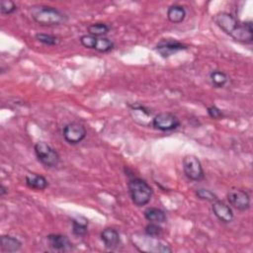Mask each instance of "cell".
<instances>
[{"label":"cell","instance_id":"1","mask_svg":"<svg viewBox=\"0 0 253 253\" xmlns=\"http://www.w3.org/2000/svg\"><path fill=\"white\" fill-rule=\"evenodd\" d=\"M214 23L226 35L233 40L244 43H251L253 41L252 22H239L233 15L227 12H219L213 16Z\"/></svg>","mask_w":253,"mask_h":253},{"label":"cell","instance_id":"2","mask_svg":"<svg viewBox=\"0 0 253 253\" xmlns=\"http://www.w3.org/2000/svg\"><path fill=\"white\" fill-rule=\"evenodd\" d=\"M32 19L41 26H58L67 22L68 17L60 10L44 5L31 7Z\"/></svg>","mask_w":253,"mask_h":253},{"label":"cell","instance_id":"3","mask_svg":"<svg viewBox=\"0 0 253 253\" xmlns=\"http://www.w3.org/2000/svg\"><path fill=\"white\" fill-rule=\"evenodd\" d=\"M128 191L132 203L137 207L147 205L153 195L150 185L141 178H131L128 181Z\"/></svg>","mask_w":253,"mask_h":253},{"label":"cell","instance_id":"4","mask_svg":"<svg viewBox=\"0 0 253 253\" xmlns=\"http://www.w3.org/2000/svg\"><path fill=\"white\" fill-rule=\"evenodd\" d=\"M35 153L38 160L45 167L52 168L56 167L59 163V155L54 148L44 141H38L35 146Z\"/></svg>","mask_w":253,"mask_h":253},{"label":"cell","instance_id":"5","mask_svg":"<svg viewBox=\"0 0 253 253\" xmlns=\"http://www.w3.org/2000/svg\"><path fill=\"white\" fill-rule=\"evenodd\" d=\"M183 170L185 176L191 181H201L205 178V172L200 159L193 154L183 158Z\"/></svg>","mask_w":253,"mask_h":253},{"label":"cell","instance_id":"6","mask_svg":"<svg viewBox=\"0 0 253 253\" xmlns=\"http://www.w3.org/2000/svg\"><path fill=\"white\" fill-rule=\"evenodd\" d=\"M80 42L84 47L95 49L99 52H109L115 46L113 41L107 38H98L91 35L82 36L80 38Z\"/></svg>","mask_w":253,"mask_h":253},{"label":"cell","instance_id":"7","mask_svg":"<svg viewBox=\"0 0 253 253\" xmlns=\"http://www.w3.org/2000/svg\"><path fill=\"white\" fill-rule=\"evenodd\" d=\"M180 126L179 119L171 113L168 112H162L157 114L152 119V126L155 129L161 130V131H169L176 129Z\"/></svg>","mask_w":253,"mask_h":253},{"label":"cell","instance_id":"8","mask_svg":"<svg viewBox=\"0 0 253 253\" xmlns=\"http://www.w3.org/2000/svg\"><path fill=\"white\" fill-rule=\"evenodd\" d=\"M62 134L64 139L70 144H78L83 141L87 135L86 128L78 123H69L64 126Z\"/></svg>","mask_w":253,"mask_h":253},{"label":"cell","instance_id":"9","mask_svg":"<svg viewBox=\"0 0 253 253\" xmlns=\"http://www.w3.org/2000/svg\"><path fill=\"white\" fill-rule=\"evenodd\" d=\"M226 198L229 204L236 210L247 211L250 208V196L246 191L239 189L229 190Z\"/></svg>","mask_w":253,"mask_h":253},{"label":"cell","instance_id":"10","mask_svg":"<svg viewBox=\"0 0 253 253\" xmlns=\"http://www.w3.org/2000/svg\"><path fill=\"white\" fill-rule=\"evenodd\" d=\"M188 48V45L176 41V40H161L155 46L156 51L164 58L173 55L174 53L185 50Z\"/></svg>","mask_w":253,"mask_h":253},{"label":"cell","instance_id":"11","mask_svg":"<svg viewBox=\"0 0 253 253\" xmlns=\"http://www.w3.org/2000/svg\"><path fill=\"white\" fill-rule=\"evenodd\" d=\"M49 247L55 251H70L73 249V244L66 235L51 233L46 236Z\"/></svg>","mask_w":253,"mask_h":253},{"label":"cell","instance_id":"12","mask_svg":"<svg viewBox=\"0 0 253 253\" xmlns=\"http://www.w3.org/2000/svg\"><path fill=\"white\" fill-rule=\"evenodd\" d=\"M211 210L213 214L222 222L229 223L234 218V213L231 210V208L226 205L224 202L219 201L218 199L214 202H212Z\"/></svg>","mask_w":253,"mask_h":253},{"label":"cell","instance_id":"13","mask_svg":"<svg viewBox=\"0 0 253 253\" xmlns=\"http://www.w3.org/2000/svg\"><path fill=\"white\" fill-rule=\"evenodd\" d=\"M101 239L105 244V247L114 250L119 247L121 243V237L117 229L113 227H106L101 232Z\"/></svg>","mask_w":253,"mask_h":253},{"label":"cell","instance_id":"14","mask_svg":"<svg viewBox=\"0 0 253 253\" xmlns=\"http://www.w3.org/2000/svg\"><path fill=\"white\" fill-rule=\"evenodd\" d=\"M26 184L29 188L34 189V190H39L42 191L48 186L47 180L42 176L35 173H29L25 177Z\"/></svg>","mask_w":253,"mask_h":253},{"label":"cell","instance_id":"15","mask_svg":"<svg viewBox=\"0 0 253 253\" xmlns=\"http://www.w3.org/2000/svg\"><path fill=\"white\" fill-rule=\"evenodd\" d=\"M1 249L5 252H16L22 248V242L11 235H2L0 237Z\"/></svg>","mask_w":253,"mask_h":253},{"label":"cell","instance_id":"16","mask_svg":"<svg viewBox=\"0 0 253 253\" xmlns=\"http://www.w3.org/2000/svg\"><path fill=\"white\" fill-rule=\"evenodd\" d=\"M167 18L171 23H174V24L182 23L186 18V10L181 5H178V4L171 5L167 9Z\"/></svg>","mask_w":253,"mask_h":253},{"label":"cell","instance_id":"17","mask_svg":"<svg viewBox=\"0 0 253 253\" xmlns=\"http://www.w3.org/2000/svg\"><path fill=\"white\" fill-rule=\"evenodd\" d=\"M144 217L148 221L155 223H163L166 221L165 211L158 208H147L144 211Z\"/></svg>","mask_w":253,"mask_h":253},{"label":"cell","instance_id":"18","mask_svg":"<svg viewBox=\"0 0 253 253\" xmlns=\"http://www.w3.org/2000/svg\"><path fill=\"white\" fill-rule=\"evenodd\" d=\"M87 30H88L89 35L100 38L102 36L107 35L110 32L111 27L105 23H94V24L89 25Z\"/></svg>","mask_w":253,"mask_h":253},{"label":"cell","instance_id":"19","mask_svg":"<svg viewBox=\"0 0 253 253\" xmlns=\"http://www.w3.org/2000/svg\"><path fill=\"white\" fill-rule=\"evenodd\" d=\"M210 78H211V84L215 88H222V87H224L225 84L228 81L227 75L223 71H220V70H213L210 74Z\"/></svg>","mask_w":253,"mask_h":253},{"label":"cell","instance_id":"20","mask_svg":"<svg viewBox=\"0 0 253 253\" xmlns=\"http://www.w3.org/2000/svg\"><path fill=\"white\" fill-rule=\"evenodd\" d=\"M88 220L85 218L80 219H73L72 220V232L76 236H85L87 234L88 228Z\"/></svg>","mask_w":253,"mask_h":253},{"label":"cell","instance_id":"21","mask_svg":"<svg viewBox=\"0 0 253 253\" xmlns=\"http://www.w3.org/2000/svg\"><path fill=\"white\" fill-rule=\"evenodd\" d=\"M36 40H38L40 42L46 44V45H57L60 43V39L56 36L43 34V33H38L35 36Z\"/></svg>","mask_w":253,"mask_h":253},{"label":"cell","instance_id":"22","mask_svg":"<svg viewBox=\"0 0 253 253\" xmlns=\"http://www.w3.org/2000/svg\"><path fill=\"white\" fill-rule=\"evenodd\" d=\"M196 195L199 199L208 201V202H211V203L217 200V196L213 192H211V190H208V189H204V188L197 189Z\"/></svg>","mask_w":253,"mask_h":253},{"label":"cell","instance_id":"23","mask_svg":"<svg viewBox=\"0 0 253 253\" xmlns=\"http://www.w3.org/2000/svg\"><path fill=\"white\" fill-rule=\"evenodd\" d=\"M17 10V5L11 0H2L0 2V11L2 14L10 15Z\"/></svg>","mask_w":253,"mask_h":253},{"label":"cell","instance_id":"24","mask_svg":"<svg viewBox=\"0 0 253 253\" xmlns=\"http://www.w3.org/2000/svg\"><path fill=\"white\" fill-rule=\"evenodd\" d=\"M144 232H145V234L146 235H148V236H152V237H158V236H160L161 235V233H162V228L158 225V224H156L155 222L154 223H149V224H147L146 226H145V228H144Z\"/></svg>","mask_w":253,"mask_h":253},{"label":"cell","instance_id":"25","mask_svg":"<svg viewBox=\"0 0 253 253\" xmlns=\"http://www.w3.org/2000/svg\"><path fill=\"white\" fill-rule=\"evenodd\" d=\"M207 112H208V115L211 119H214V120H219V119H222L224 117L223 112L219 108L214 106V105H211V106L208 107Z\"/></svg>","mask_w":253,"mask_h":253},{"label":"cell","instance_id":"26","mask_svg":"<svg viewBox=\"0 0 253 253\" xmlns=\"http://www.w3.org/2000/svg\"><path fill=\"white\" fill-rule=\"evenodd\" d=\"M7 192H8V191H7V189L4 187V185H3V184H1V186H0V196H1V197H3Z\"/></svg>","mask_w":253,"mask_h":253}]
</instances>
